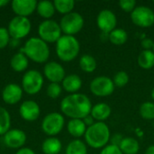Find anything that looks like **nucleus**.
<instances>
[{
  "label": "nucleus",
  "mask_w": 154,
  "mask_h": 154,
  "mask_svg": "<svg viewBox=\"0 0 154 154\" xmlns=\"http://www.w3.org/2000/svg\"><path fill=\"white\" fill-rule=\"evenodd\" d=\"M85 143L93 149H103L109 144L111 132L109 126L105 122H96L87 128L84 135Z\"/></svg>",
  "instance_id": "nucleus-2"
},
{
  "label": "nucleus",
  "mask_w": 154,
  "mask_h": 154,
  "mask_svg": "<svg viewBox=\"0 0 154 154\" xmlns=\"http://www.w3.org/2000/svg\"><path fill=\"white\" fill-rule=\"evenodd\" d=\"M97 25L98 29H100L101 32L110 33L117 28L116 14L109 9L101 10L97 16Z\"/></svg>",
  "instance_id": "nucleus-12"
},
{
  "label": "nucleus",
  "mask_w": 154,
  "mask_h": 154,
  "mask_svg": "<svg viewBox=\"0 0 154 154\" xmlns=\"http://www.w3.org/2000/svg\"><path fill=\"white\" fill-rule=\"evenodd\" d=\"M32 29V23L28 17H22L15 15L13 17L8 23V32L11 38L14 39H23L26 37Z\"/></svg>",
  "instance_id": "nucleus-10"
},
{
  "label": "nucleus",
  "mask_w": 154,
  "mask_h": 154,
  "mask_svg": "<svg viewBox=\"0 0 154 154\" xmlns=\"http://www.w3.org/2000/svg\"><path fill=\"white\" fill-rule=\"evenodd\" d=\"M153 3H154V0H153Z\"/></svg>",
  "instance_id": "nucleus-47"
},
{
  "label": "nucleus",
  "mask_w": 154,
  "mask_h": 154,
  "mask_svg": "<svg viewBox=\"0 0 154 154\" xmlns=\"http://www.w3.org/2000/svg\"><path fill=\"white\" fill-rule=\"evenodd\" d=\"M99 154H124L120 148L118 146L113 145V144H108L105 148H103Z\"/></svg>",
  "instance_id": "nucleus-36"
},
{
  "label": "nucleus",
  "mask_w": 154,
  "mask_h": 154,
  "mask_svg": "<svg viewBox=\"0 0 154 154\" xmlns=\"http://www.w3.org/2000/svg\"><path fill=\"white\" fill-rule=\"evenodd\" d=\"M120 8L126 13H132L134 8L137 6L136 1L135 0H120L118 3Z\"/></svg>",
  "instance_id": "nucleus-34"
},
{
  "label": "nucleus",
  "mask_w": 154,
  "mask_h": 154,
  "mask_svg": "<svg viewBox=\"0 0 154 154\" xmlns=\"http://www.w3.org/2000/svg\"><path fill=\"white\" fill-rule=\"evenodd\" d=\"M92 103L89 97L81 93L69 94L60 102V107L62 115L70 119H84L90 115Z\"/></svg>",
  "instance_id": "nucleus-1"
},
{
  "label": "nucleus",
  "mask_w": 154,
  "mask_h": 154,
  "mask_svg": "<svg viewBox=\"0 0 154 154\" xmlns=\"http://www.w3.org/2000/svg\"><path fill=\"white\" fill-rule=\"evenodd\" d=\"M84 18L78 12H71L61 17L60 26L65 35L74 36L79 33L84 27Z\"/></svg>",
  "instance_id": "nucleus-5"
},
{
  "label": "nucleus",
  "mask_w": 154,
  "mask_h": 154,
  "mask_svg": "<svg viewBox=\"0 0 154 154\" xmlns=\"http://www.w3.org/2000/svg\"><path fill=\"white\" fill-rule=\"evenodd\" d=\"M79 68L86 73H93L97 68V62L94 56L90 54H83L79 60Z\"/></svg>",
  "instance_id": "nucleus-25"
},
{
  "label": "nucleus",
  "mask_w": 154,
  "mask_h": 154,
  "mask_svg": "<svg viewBox=\"0 0 154 154\" xmlns=\"http://www.w3.org/2000/svg\"><path fill=\"white\" fill-rule=\"evenodd\" d=\"M44 77L51 83H60L66 77L65 69L57 61L47 62L43 67Z\"/></svg>",
  "instance_id": "nucleus-13"
},
{
  "label": "nucleus",
  "mask_w": 154,
  "mask_h": 154,
  "mask_svg": "<svg viewBox=\"0 0 154 154\" xmlns=\"http://www.w3.org/2000/svg\"><path fill=\"white\" fill-rule=\"evenodd\" d=\"M128 40V33L123 28H116L108 34V41L116 46L124 45Z\"/></svg>",
  "instance_id": "nucleus-27"
},
{
  "label": "nucleus",
  "mask_w": 154,
  "mask_h": 154,
  "mask_svg": "<svg viewBox=\"0 0 154 154\" xmlns=\"http://www.w3.org/2000/svg\"><path fill=\"white\" fill-rule=\"evenodd\" d=\"M5 146L11 149H21L25 144L27 136L26 134L20 129H10L3 137Z\"/></svg>",
  "instance_id": "nucleus-14"
},
{
  "label": "nucleus",
  "mask_w": 154,
  "mask_h": 154,
  "mask_svg": "<svg viewBox=\"0 0 154 154\" xmlns=\"http://www.w3.org/2000/svg\"><path fill=\"white\" fill-rule=\"evenodd\" d=\"M152 51H153V52H154V45H153V49H152Z\"/></svg>",
  "instance_id": "nucleus-46"
},
{
  "label": "nucleus",
  "mask_w": 154,
  "mask_h": 154,
  "mask_svg": "<svg viewBox=\"0 0 154 154\" xmlns=\"http://www.w3.org/2000/svg\"><path fill=\"white\" fill-rule=\"evenodd\" d=\"M62 32L60 23L55 20L49 19L42 21L38 26L39 38L46 43H54L62 36Z\"/></svg>",
  "instance_id": "nucleus-6"
},
{
  "label": "nucleus",
  "mask_w": 154,
  "mask_h": 154,
  "mask_svg": "<svg viewBox=\"0 0 154 154\" xmlns=\"http://www.w3.org/2000/svg\"><path fill=\"white\" fill-rule=\"evenodd\" d=\"M144 154H154V145H150L144 152Z\"/></svg>",
  "instance_id": "nucleus-42"
},
{
  "label": "nucleus",
  "mask_w": 154,
  "mask_h": 154,
  "mask_svg": "<svg viewBox=\"0 0 154 154\" xmlns=\"http://www.w3.org/2000/svg\"><path fill=\"white\" fill-rule=\"evenodd\" d=\"M124 139V136L120 134H116L114 135L111 136V139H110V144H113V145H116V146H118L120 145V143H122Z\"/></svg>",
  "instance_id": "nucleus-38"
},
{
  "label": "nucleus",
  "mask_w": 154,
  "mask_h": 154,
  "mask_svg": "<svg viewBox=\"0 0 154 154\" xmlns=\"http://www.w3.org/2000/svg\"><path fill=\"white\" fill-rule=\"evenodd\" d=\"M9 3H10V2H9L8 0H0V8L5 6V5H8Z\"/></svg>",
  "instance_id": "nucleus-43"
},
{
  "label": "nucleus",
  "mask_w": 154,
  "mask_h": 154,
  "mask_svg": "<svg viewBox=\"0 0 154 154\" xmlns=\"http://www.w3.org/2000/svg\"><path fill=\"white\" fill-rule=\"evenodd\" d=\"M62 92V87L59 83H50L47 87L46 93L47 96L52 99L58 98Z\"/></svg>",
  "instance_id": "nucleus-33"
},
{
  "label": "nucleus",
  "mask_w": 154,
  "mask_h": 154,
  "mask_svg": "<svg viewBox=\"0 0 154 154\" xmlns=\"http://www.w3.org/2000/svg\"><path fill=\"white\" fill-rule=\"evenodd\" d=\"M44 79L42 74L36 69L26 71L22 79V88L28 95H36L42 88Z\"/></svg>",
  "instance_id": "nucleus-8"
},
{
  "label": "nucleus",
  "mask_w": 154,
  "mask_h": 154,
  "mask_svg": "<svg viewBox=\"0 0 154 154\" xmlns=\"http://www.w3.org/2000/svg\"><path fill=\"white\" fill-rule=\"evenodd\" d=\"M152 127L154 128V120L153 121H152Z\"/></svg>",
  "instance_id": "nucleus-45"
},
{
  "label": "nucleus",
  "mask_w": 154,
  "mask_h": 154,
  "mask_svg": "<svg viewBox=\"0 0 154 154\" xmlns=\"http://www.w3.org/2000/svg\"><path fill=\"white\" fill-rule=\"evenodd\" d=\"M23 88L15 83L7 84L2 91V99L7 105H15L23 97Z\"/></svg>",
  "instance_id": "nucleus-17"
},
{
  "label": "nucleus",
  "mask_w": 154,
  "mask_h": 154,
  "mask_svg": "<svg viewBox=\"0 0 154 154\" xmlns=\"http://www.w3.org/2000/svg\"><path fill=\"white\" fill-rule=\"evenodd\" d=\"M139 114L141 117L147 121L154 120V102L147 101L143 103L139 108Z\"/></svg>",
  "instance_id": "nucleus-31"
},
{
  "label": "nucleus",
  "mask_w": 154,
  "mask_h": 154,
  "mask_svg": "<svg viewBox=\"0 0 154 154\" xmlns=\"http://www.w3.org/2000/svg\"><path fill=\"white\" fill-rule=\"evenodd\" d=\"M37 3L35 0H13L11 2V7L17 16L28 17L36 10Z\"/></svg>",
  "instance_id": "nucleus-15"
},
{
  "label": "nucleus",
  "mask_w": 154,
  "mask_h": 154,
  "mask_svg": "<svg viewBox=\"0 0 154 154\" xmlns=\"http://www.w3.org/2000/svg\"><path fill=\"white\" fill-rule=\"evenodd\" d=\"M112 79H113V82H114L116 88H122L128 84L130 79H129V75L127 74V72H125L124 70H120L115 74V76Z\"/></svg>",
  "instance_id": "nucleus-32"
},
{
  "label": "nucleus",
  "mask_w": 154,
  "mask_h": 154,
  "mask_svg": "<svg viewBox=\"0 0 154 154\" xmlns=\"http://www.w3.org/2000/svg\"><path fill=\"white\" fill-rule=\"evenodd\" d=\"M65 154H88V145L80 139H74L67 145Z\"/></svg>",
  "instance_id": "nucleus-28"
},
{
  "label": "nucleus",
  "mask_w": 154,
  "mask_h": 154,
  "mask_svg": "<svg viewBox=\"0 0 154 154\" xmlns=\"http://www.w3.org/2000/svg\"><path fill=\"white\" fill-rule=\"evenodd\" d=\"M10 34L8 32L7 28L0 27V49L5 48L10 42Z\"/></svg>",
  "instance_id": "nucleus-35"
},
{
  "label": "nucleus",
  "mask_w": 154,
  "mask_h": 154,
  "mask_svg": "<svg viewBox=\"0 0 154 154\" xmlns=\"http://www.w3.org/2000/svg\"><path fill=\"white\" fill-rule=\"evenodd\" d=\"M141 45L144 51H152L154 45V41L151 38L145 37L141 41Z\"/></svg>",
  "instance_id": "nucleus-37"
},
{
  "label": "nucleus",
  "mask_w": 154,
  "mask_h": 154,
  "mask_svg": "<svg viewBox=\"0 0 154 154\" xmlns=\"http://www.w3.org/2000/svg\"><path fill=\"white\" fill-rule=\"evenodd\" d=\"M15 154H35V152L32 150V149H30V148H27V147H23V148H21V149H19Z\"/></svg>",
  "instance_id": "nucleus-40"
},
{
  "label": "nucleus",
  "mask_w": 154,
  "mask_h": 154,
  "mask_svg": "<svg viewBox=\"0 0 154 154\" xmlns=\"http://www.w3.org/2000/svg\"><path fill=\"white\" fill-rule=\"evenodd\" d=\"M29 59L23 53V52H17L11 58L10 60V66L13 70L15 72H23L26 70L29 65Z\"/></svg>",
  "instance_id": "nucleus-22"
},
{
  "label": "nucleus",
  "mask_w": 154,
  "mask_h": 154,
  "mask_svg": "<svg viewBox=\"0 0 154 154\" xmlns=\"http://www.w3.org/2000/svg\"><path fill=\"white\" fill-rule=\"evenodd\" d=\"M64 125L65 118L63 115L58 112H52L44 116L42 122V130L50 137H54L63 130Z\"/></svg>",
  "instance_id": "nucleus-7"
},
{
  "label": "nucleus",
  "mask_w": 154,
  "mask_h": 154,
  "mask_svg": "<svg viewBox=\"0 0 154 154\" xmlns=\"http://www.w3.org/2000/svg\"><path fill=\"white\" fill-rule=\"evenodd\" d=\"M19 114L21 117L27 122H33L37 120L41 115L40 106L33 100L23 101L19 107Z\"/></svg>",
  "instance_id": "nucleus-16"
},
{
  "label": "nucleus",
  "mask_w": 154,
  "mask_h": 154,
  "mask_svg": "<svg viewBox=\"0 0 154 154\" xmlns=\"http://www.w3.org/2000/svg\"><path fill=\"white\" fill-rule=\"evenodd\" d=\"M83 81L81 78L77 74H69L64 78V79L61 82L62 88L70 94L77 93L82 87Z\"/></svg>",
  "instance_id": "nucleus-19"
},
{
  "label": "nucleus",
  "mask_w": 154,
  "mask_h": 154,
  "mask_svg": "<svg viewBox=\"0 0 154 154\" xmlns=\"http://www.w3.org/2000/svg\"><path fill=\"white\" fill-rule=\"evenodd\" d=\"M151 97H152V99L154 101V88L152 89V92H151Z\"/></svg>",
  "instance_id": "nucleus-44"
},
{
  "label": "nucleus",
  "mask_w": 154,
  "mask_h": 154,
  "mask_svg": "<svg viewBox=\"0 0 154 154\" xmlns=\"http://www.w3.org/2000/svg\"><path fill=\"white\" fill-rule=\"evenodd\" d=\"M111 114L112 108L106 103H97L94 105L90 112V116L96 122H105L111 116Z\"/></svg>",
  "instance_id": "nucleus-18"
},
{
  "label": "nucleus",
  "mask_w": 154,
  "mask_h": 154,
  "mask_svg": "<svg viewBox=\"0 0 154 154\" xmlns=\"http://www.w3.org/2000/svg\"><path fill=\"white\" fill-rule=\"evenodd\" d=\"M53 4L55 10L63 15L73 12L72 10L75 7V2L73 0H55Z\"/></svg>",
  "instance_id": "nucleus-29"
},
{
  "label": "nucleus",
  "mask_w": 154,
  "mask_h": 154,
  "mask_svg": "<svg viewBox=\"0 0 154 154\" xmlns=\"http://www.w3.org/2000/svg\"><path fill=\"white\" fill-rule=\"evenodd\" d=\"M83 120V122L85 123V125H87V127H89V126H91V125H93L95 123H96V121H95V119L90 116V115H88V116H86L84 119H82Z\"/></svg>",
  "instance_id": "nucleus-39"
},
{
  "label": "nucleus",
  "mask_w": 154,
  "mask_h": 154,
  "mask_svg": "<svg viewBox=\"0 0 154 154\" xmlns=\"http://www.w3.org/2000/svg\"><path fill=\"white\" fill-rule=\"evenodd\" d=\"M9 44L11 45V47H16V46H18L19 45V40H17V39H14V38H11L10 39V42H9Z\"/></svg>",
  "instance_id": "nucleus-41"
},
{
  "label": "nucleus",
  "mask_w": 154,
  "mask_h": 154,
  "mask_svg": "<svg viewBox=\"0 0 154 154\" xmlns=\"http://www.w3.org/2000/svg\"><path fill=\"white\" fill-rule=\"evenodd\" d=\"M113 79L107 76H98L92 79L89 85L90 92L98 97H106L111 96L115 91Z\"/></svg>",
  "instance_id": "nucleus-9"
},
{
  "label": "nucleus",
  "mask_w": 154,
  "mask_h": 154,
  "mask_svg": "<svg viewBox=\"0 0 154 154\" xmlns=\"http://www.w3.org/2000/svg\"><path fill=\"white\" fill-rule=\"evenodd\" d=\"M119 148L124 154H138L140 151V143L135 138L127 136L124 137Z\"/></svg>",
  "instance_id": "nucleus-23"
},
{
  "label": "nucleus",
  "mask_w": 154,
  "mask_h": 154,
  "mask_svg": "<svg viewBox=\"0 0 154 154\" xmlns=\"http://www.w3.org/2000/svg\"><path fill=\"white\" fill-rule=\"evenodd\" d=\"M36 11L41 17L44 18L45 20H49L54 15L56 10L53 2L48 0H42L37 3Z\"/></svg>",
  "instance_id": "nucleus-24"
},
{
  "label": "nucleus",
  "mask_w": 154,
  "mask_h": 154,
  "mask_svg": "<svg viewBox=\"0 0 154 154\" xmlns=\"http://www.w3.org/2000/svg\"><path fill=\"white\" fill-rule=\"evenodd\" d=\"M11 126V116L9 112L0 106V135H5L9 130Z\"/></svg>",
  "instance_id": "nucleus-30"
},
{
  "label": "nucleus",
  "mask_w": 154,
  "mask_h": 154,
  "mask_svg": "<svg viewBox=\"0 0 154 154\" xmlns=\"http://www.w3.org/2000/svg\"><path fill=\"white\" fill-rule=\"evenodd\" d=\"M61 149L62 143L57 137H49L42 144V151L44 154H59Z\"/></svg>",
  "instance_id": "nucleus-21"
},
{
  "label": "nucleus",
  "mask_w": 154,
  "mask_h": 154,
  "mask_svg": "<svg viewBox=\"0 0 154 154\" xmlns=\"http://www.w3.org/2000/svg\"><path fill=\"white\" fill-rule=\"evenodd\" d=\"M137 63L143 69H151L154 67L153 51H142L137 58Z\"/></svg>",
  "instance_id": "nucleus-26"
},
{
  "label": "nucleus",
  "mask_w": 154,
  "mask_h": 154,
  "mask_svg": "<svg viewBox=\"0 0 154 154\" xmlns=\"http://www.w3.org/2000/svg\"><path fill=\"white\" fill-rule=\"evenodd\" d=\"M87 125L82 119H70L67 125L68 133L75 139L84 136L87 131Z\"/></svg>",
  "instance_id": "nucleus-20"
},
{
  "label": "nucleus",
  "mask_w": 154,
  "mask_h": 154,
  "mask_svg": "<svg viewBox=\"0 0 154 154\" xmlns=\"http://www.w3.org/2000/svg\"><path fill=\"white\" fill-rule=\"evenodd\" d=\"M20 51L36 63L46 62L51 54L48 43L39 37H31L28 39Z\"/></svg>",
  "instance_id": "nucleus-3"
},
{
  "label": "nucleus",
  "mask_w": 154,
  "mask_h": 154,
  "mask_svg": "<svg viewBox=\"0 0 154 154\" xmlns=\"http://www.w3.org/2000/svg\"><path fill=\"white\" fill-rule=\"evenodd\" d=\"M55 50L56 54L60 60L69 62L79 56L80 51V43L75 36L63 34L56 42Z\"/></svg>",
  "instance_id": "nucleus-4"
},
{
  "label": "nucleus",
  "mask_w": 154,
  "mask_h": 154,
  "mask_svg": "<svg viewBox=\"0 0 154 154\" xmlns=\"http://www.w3.org/2000/svg\"><path fill=\"white\" fill-rule=\"evenodd\" d=\"M130 17L133 23L141 28H149L154 24V11L146 5H137Z\"/></svg>",
  "instance_id": "nucleus-11"
}]
</instances>
